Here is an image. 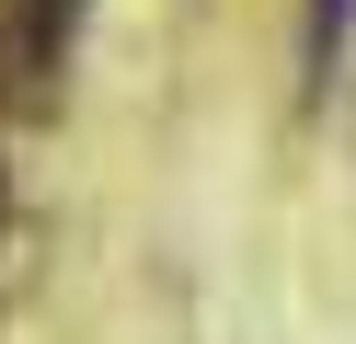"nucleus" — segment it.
Listing matches in <instances>:
<instances>
[{"instance_id": "f257e3e1", "label": "nucleus", "mask_w": 356, "mask_h": 344, "mask_svg": "<svg viewBox=\"0 0 356 344\" xmlns=\"http://www.w3.org/2000/svg\"><path fill=\"white\" fill-rule=\"evenodd\" d=\"M345 46H356V0H299V104H333Z\"/></svg>"}, {"instance_id": "f03ea898", "label": "nucleus", "mask_w": 356, "mask_h": 344, "mask_svg": "<svg viewBox=\"0 0 356 344\" xmlns=\"http://www.w3.org/2000/svg\"><path fill=\"white\" fill-rule=\"evenodd\" d=\"M70 35H81V0H12V69L35 92L70 69Z\"/></svg>"}]
</instances>
